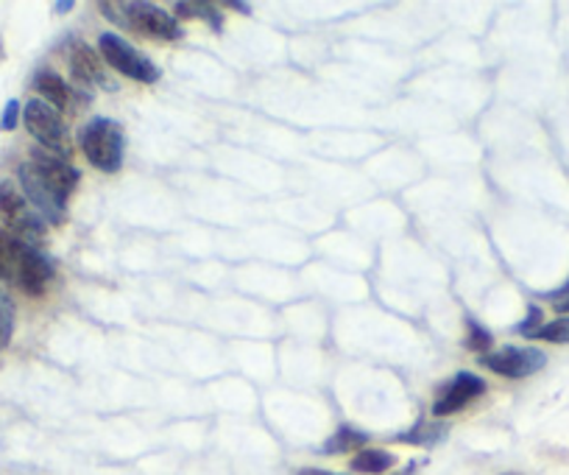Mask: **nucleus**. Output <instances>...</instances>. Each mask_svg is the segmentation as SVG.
Instances as JSON below:
<instances>
[{"mask_svg":"<svg viewBox=\"0 0 569 475\" xmlns=\"http://www.w3.org/2000/svg\"><path fill=\"white\" fill-rule=\"evenodd\" d=\"M450 434V425L441 423V419H419L410 431L397 436V442H405V445H419V447H436L439 442L447 439Z\"/></svg>","mask_w":569,"mask_h":475,"instance_id":"f8f14e48","label":"nucleus"},{"mask_svg":"<svg viewBox=\"0 0 569 475\" xmlns=\"http://www.w3.org/2000/svg\"><path fill=\"white\" fill-rule=\"evenodd\" d=\"M486 395V380L475 373H458L456 378L447 380L439 389V397L433 403V417H452V414L463 412L467 406H472L478 397Z\"/></svg>","mask_w":569,"mask_h":475,"instance_id":"9d476101","label":"nucleus"},{"mask_svg":"<svg viewBox=\"0 0 569 475\" xmlns=\"http://www.w3.org/2000/svg\"><path fill=\"white\" fill-rule=\"evenodd\" d=\"M541 325H545V321H541V308H539V305H528V316H525V319L519 321V325L513 327V330H517L519 336L530 338L536 330H539Z\"/></svg>","mask_w":569,"mask_h":475,"instance_id":"aec40b11","label":"nucleus"},{"mask_svg":"<svg viewBox=\"0 0 569 475\" xmlns=\"http://www.w3.org/2000/svg\"><path fill=\"white\" fill-rule=\"evenodd\" d=\"M12 330H14V308L12 299L7 294L0 291V349L7 347L12 342Z\"/></svg>","mask_w":569,"mask_h":475,"instance_id":"a211bd4d","label":"nucleus"},{"mask_svg":"<svg viewBox=\"0 0 569 475\" xmlns=\"http://www.w3.org/2000/svg\"><path fill=\"white\" fill-rule=\"evenodd\" d=\"M0 59H3V40H0Z\"/></svg>","mask_w":569,"mask_h":475,"instance_id":"bb28decb","label":"nucleus"},{"mask_svg":"<svg viewBox=\"0 0 569 475\" xmlns=\"http://www.w3.org/2000/svg\"><path fill=\"white\" fill-rule=\"evenodd\" d=\"M541 297H545V299H558V303H561V299H567L569 297V277L558 288H552V291L541 294Z\"/></svg>","mask_w":569,"mask_h":475,"instance_id":"412c9836","label":"nucleus"},{"mask_svg":"<svg viewBox=\"0 0 569 475\" xmlns=\"http://www.w3.org/2000/svg\"><path fill=\"white\" fill-rule=\"evenodd\" d=\"M98 9L103 12V18L118 23L120 29L134 31V34L157 37V40H182L184 37V29L179 26V20L173 14H168L166 9L154 7V3L131 0V3H101Z\"/></svg>","mask_w":569,"mask_h":475,"instance_id":"f03ea898","label":"nucleus"},{"mask_svg":"<svg viewBox=\"0 0 569 475\" xmlns=\"http://www.w3.org/2000/svg\"><path fill=\"white\" fill-rule=\"evenodd\" d=\"M480 364L489 373L500 375V378L519 380L541 373L547 367V355L536 347H513V344H506V347L480 355Z\"/></svg>","mask_w":569,"mask_h":475,"instance_id":"0eeeda50","label":"nucleus"},{"mask_svg":"<svg viewBox=\"0 0 569 475\" xmlns=\"http://www.w3.org/2000/svg\"><path fill=\"white\" fill-rule=\"evenodd\" d=\"M229 9H234V12H240V14H251L249 3H240V0H232V3H229Z\"/></svg>","mask_w":569,"mask_h":475,"instance_id":"5701e85b","label":"nucleus"},{"mask_svg":"<svg viewBox=\"0 0 569 475\" xmlns=\"http://www.w3.org/2000/svg\"><path fill=\"white\" fill-rule=\"evenodd\" d=\"M53 275L57 269L51 258L40 253V247L20 241L18 235L0 227V280L12 283L29 297H42Z\"/></svg>","mask_w":569,"mask_h":475,"instance_id":"f257e3e1","label":"nucleus"},{"mask_svg":"<svg viewBox=\"0 0 569 475\" xmlns=\"http://www.w3.org/2000/svg\"><path fill=\"white\" fill-rule=\"evenodd\" d=\"M68 65L70 76L79 87H96V90L114 92L118 90V81L109 76L107 62L101 59V53L96 48L87 46L84 40H70L68 42Z\"/></svg>","mask_w":569,"mask_h":475,"instance_id":"1a4fd4ad","label":"nucleus"},{"mask_svg":"<svg viewBox=\"0 0 569 475\" xmlns=\"http://www.w3.org/2000/svg\"><path fill=\"white\" fill-rule=\"evenodd\" d=\"M467 347L472 349V353H480V355H486L491 349V344H495V338H491V333L486 330L483 325H478V321L475 319H469L467 321Z\"/></svg>","mask_w":569,"mask_h":475,"instance_id":"f3484780","label":"nucleus"},{"mask_svg":"<svg viewBox=\"0 0 569 475\" xmlns=\"http://www.w3.org/2000/svg\"><path fill=\"white\" fill-rule=\"evenodd\" d=\"M297 475H341V473H330V469H319V467H305L299 469Z\"/></svg>","mask_w":569,"mask_h":475,"instance_id":"4be33fe9","label":"nucleus"},{"mask_svg":"<svg viewBox=\"0 0 569 475\" xmlns=\"http://www.w3.org/2000/svg\"><path fill=\"white\" fill-rule=\"evenodd\" d=\"M98 53L107 62V68L118 70L120 76H126L131 81H140V85H157L162 76L160 65L149 53H142L140 48H134L129 40H123L120 34H112V31H103L98 37Z\"/></svg>","mask_w":569,"mask_h":475,"instance_id":"20e7f679","label":"nucleus"},{"mask_svg":"<svg viewBox=\"0 0 569 475\" xmlns=\"http://www.w3.org/2000/svg\"><path fill=\"white\" fill-rule=\"evenodd\" d=\"M34 90L40 92V98L46 103H51L59 115L62 112H73L76 101H79V92L68 85L59 73L53 70H40L34 79Z\"/></svg>","mask_w":569,"mask_h":475,"instance_id":"9b49d317","label":"nucleus"},{"mask_svg":"<svg viewBox=\"0 0 569 475\" xmlns=\"http://www.w3.org/2000/svg\"><path fill=\"white\" fill-rule=\"evenodd\" d=\"M73 7H76L73 0H62V3H57V7H53V12L64 14V12H70V9H73Z\"/></svg>","mask_w":569,"mask_h":475,"instance_id":"393cba45","label":"nucleus"},{"mask_svg":"<svg viewBox=\"0 0 569 475\" xmlns=\"http://www.w3.org/2000/svg\"><path fill=\"white\" fill-rule=\"evenodd\" d=\"M23 121L26 129L31 132V138L42 146L51 155L62 157V160H70L73 155V144H70V132L64 127L62 115L46 103L42 98H31L23 107Z\"/></svg>","mask_w":569,"mask_h":475,"instance_id":"423d86ee","label":"nucleus"},{"mask_svg":"<svg viewBox=\"0 0 569 475\" xmlns=\"http://www.w3.org/2000/svg\"><path fill=\"white\" fill-rule=\"evenodd\" d=\"M530 338L550 344H569V316H558V319L547 321V325H541Z\"/></svg>","mask_w":569,"mask_h":475,"instance_id":"dca6fc26","label":"nucleus"},{"mask_svg":"<svg viewBox=\"0 0 569 475\" xmlns=\"http://www.w3.org/2000/svg\"><path fill=\"white\" fill-rule=\"evenodd\" d=\"M173 12L179 14V18H190V20H204L207 26H210L212 31H221L223 29V14L221 9L216 7V3H204V0H199V3H177L173 7Z\"/></svg>","mask_w":569,"mask_h":475,"instance_id":"2eb2a0df","label":"nucleus"},{"mask_svg":"<svg viewBox=\"0 0 569 475\" xmlns=\"http://www.w3.org/2000/svg\"><path fill=\"white\" fill-rule=\"evenodd\" d=\"M556 310H558V314H561V316H567V314H569V297L561 299V303L556 305Z\"/></svg>","mask_w":569,"mask_h":475,"instance_id":"a878e982","label":"nucleus"},{"mask_svg":"<svg viewBox=\"0 0 569 475\" xmlns=\"http://www.w3.org/2000/svg\"><path fill=\"white\" fill-rule=\"evenodd\" d=\"M397 464V456L382 447H363L360 453H355L352 462H349V469L360 475H382Z\"/></svg>","mask_w":569,"mask_h":475,"instance_id":"ddd939ff","label":"nucleus"},{"mask_svg":"<svg viewBox=\"0 0 569 475\" xmlns=\"http://www.w3.org/2000/svg\"><path fill=\"white\" fill-rule=\"evenodd\" d=\"M81 155L87 157L92 168L103 174H118L123 168V155H126V135L123 127L112 118H90V121L81 127L79 135Z\"/></svg>","mask_w":569,"mask_h":475,"instance_id":"7ed1b4c3","label":"nucleus"},{"mask_svg":"<svg viewBox=\"0 0 569 475\" xmlns=\"http://www.w3.org/2000/svg\"><path fill=\"white\" fill-rule=\"evenodd\" d=\"M0 218H3L9 232L18 235L20 241L34 244V247L48 232L46 218L31 207V201L26 199L23 190H20L12 179H3V182H0Z\"/></svg>","mask_w":569,"mask_h":475,"instance_id":"39448f33","label":"nucleus"},{"mask_svg":"<svg viewBox=\"0 0 569 475\" xmlns=\"http://www.w3.org/2000/svg\"><path fill=\"white\" fill-rule=\"evenodd\" d=\"M502 475H519V473H502Z\"/></svg>","mask_w":569,"mask_h":475,"instance_id":"cd10ccee","label":"nucleus"},{"mask_svg":"<svg viewBox=\"0 0 569 475\" xmlns=\"http://www.w3.org/2000/svg\"><path fill=\"white\" fill-rule=\"evenodd\" d=\"M26 162H29L31 171L37 174V179L46 185L48 194H53L64 207H68V199L76 190V185H79L81 174L76 171L68 160H62V157L51 155V151L46 149H34Z\"/></svg>","mask_w":569,"mask_h":475,"instance_id":"6e6552de","label":"nucleus"},{"mask_svg":"<svg viewBox=\"0 0 569 475\" xmlns=\"http://www.w3.org/2000/svg\"><path fill=\"white\" fill-rule=\"evenodd\" d=\"M20 118H23V103H20L18 98H12V101H7V107H3V115H0V129H3V132H14Z\"/></svg>","mask_w":569,"mask_h":475,"instance_id":"6ab92c4d","label":"nucleus"},{"mask_svg":"<svg viewBox=\"0 0 569 475\" xmlns=\"http://www.w3.org/2000/svg\"><path fill=\"white\" fill-rule=\"evenodd\" d=\"M366 442H369V434L355 425H341L330 439L321 445V453H330V456H341V453H355V451H363Z\"/></svg>","mask_w":569,"mask_h":475,"instance_id":"4468645a","label":"nucleus"},{"mask_svg":"<svg viewBox=\"0 0 569 475\" xmlns=\"http://www.w3.org/2000/svg\"><path fill=\"white\" fill-rule=\"evenodd\" d=\"M419 467H421V462H419V458H413V462H408V467H405V469H399L397 475H413L416 469H419Z\"/></svg>","mask_w":569,"mask_h":475,"instance_id":"b1692460","label":"nucleus"}]
</instances>
